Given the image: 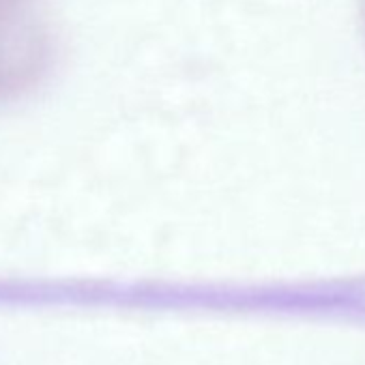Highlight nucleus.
Wrapping results in <instances>:
<instances>
[{"label": "nucleus", "mask_w": 365, "mask_h": 365, "mask_svg": "<svg viewBox=\"0 0 365 365\" xmlns=\"http://www.w3.org/2000/svg\"><path fill=\"white\" fill-rule=\"evenodd\" d=\"M50 58L48 0H0V99L35 86Z\"/></svg>", "instance_id": "f257e3e1"}]
</instances>
